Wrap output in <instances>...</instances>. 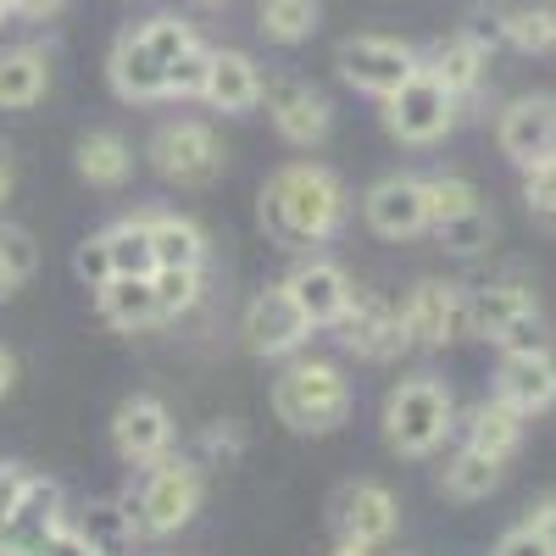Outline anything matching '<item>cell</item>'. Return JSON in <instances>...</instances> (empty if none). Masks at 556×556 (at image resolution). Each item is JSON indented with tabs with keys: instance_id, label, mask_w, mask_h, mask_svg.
<instances>
[{
	"instance_id": "2e32d148",
	"label": "cell",
	"mask_w": 556,
	"mask_h": 556,
	"mask_svg": "<svg viewBox=\"0 0 556 556\" xmlns=\"http://www.w3.org/2000/svg\"><path fill=\"white\" fill-rule=\"evenodd\" d=\"M167 440H173V417H167L162 401L134 395V401L117 406V417H112V445H117L123 462H156V456L167 451Z\"/></svg>"
},
{
	"instance_id": "60d3db41",
	"label": "cell",
	"mask_w": 556,
	"mask_h": 556,
	"mask_svg": "<svg viewBox=\"0 0 556 556\" xmlns=\"http://www.w3.org/2000/svg\"><path fill=\"white\" fill-rule=\"evenodd\" d=\"M495 345H501L506 356H513V351H545V323H540V312H534V306L518 312V317L495 334Z\"/></svg>"
},
{
	"instance_id": "44dd1931",
	"label": "cell",
	"mask_w": 556,
	"mask_h": 556,
	"mask_svg": "<svg viewBox=\"0 0 556 556\" xmlns=\"http://www.w3.org/2000/svg\"><path fill=\"white\" fill-rule=\"evenodd\" d=\"M201 101H212L217 112H251L262 101V73L245 51H212V67H206V89Z\"/></svg>"
},
{
	"instance_id": "f546056e",
	"label": "cell",
	"mask_w": 556,
	"mask_h": 556,
	"mask_svg": "<svg viewBox=\"0 0 556 556\" xmlns=\"http://www.w3.org/2000/svg\"><path fill=\"white\" fill-rule=\"evenodd\" d=\"M262 34L278 45H301L317 28V0H262Z\"/></svg>"
},
{
	"instance_id": "d590c367",
	"label": "cell",
	"mask_w": 556,
	"mask_h": 556,
	"mask_svg": "<svg viewBox=\"0 0 556 556\" xmlns=\"http://www.w3.org/2000/svg\"><path fill=\"white\" fill-rule=\"evenodd\" d=\"M28 273H34V240L23 235V228L0 223V301H7Z\"/></svg>"
},
{
	"instance_id": "8fae6325",
	"label": "cell",
	"mask_w": 556,
	"mask_h": 556,
	"mask_svg": "<svg viewBox=\"0 0 556 556\" xmlns=\"http://www.w3.org/2000/svg\"><path fill=\"white\" fill-rule=\"evenodd\" d=\"M62 529V484L51 479H28V490L17 495L7 534H0V556H39V545Z\"/></svg>"
},
{
	"instance_id": "f907efd6",
	"label": "cell",
	"mask_w": 556,
	"mask_h": 556,
	"mask_svg": "<svg viewBox=\"0 0 556 556\" xmlns=\"http://www.w3.org/2000/svg\"><path fill=\"white\" fill-rule=\"evenodd\" d=\"M12 12H17V7H12V0H0V23H7V17H12Z\"/></svg>"
},
{
	"instance_id": "cb8c5ba5",
	"label": "cell",
	"mask_w": 556,
	"mask_h": 556,
	"mask_svg": "<svg viewBox=\"0 0 556 556\" xmlns=\"http://www.w3.org/2000/svg\"><path fill=\"white\" fill-rule=\"evenodd\" d=\"M417 62H424V73H434L451 96H473L479 78H484V51H479V45H468L462 34L456 39H440L434 51L417 56Z\"/></svg>"
},
{
	"instance_id": "f1b7e54d",
	"label": "cell",
	"mask_w": 556,
	"mask_h": 556,
	"mask_svg": "<svg viewBox=\"0 0 556 556\" xmlns=\"http://www.w3.org/2000/svg\"><path fill=\"white\" fill-rule=\"evenodd\" d=\"M106 245H112V273H134V278H151L156 273V251H151V223H117L106 228Z\"/></svg>"
},
{
	"instance_id": "ee69618b",
	"label": "cell",
	"mask_w": 556,
	"mask_h": 556,
	"mask_svg": "<svg viewBox=\"0 0 556 556\" xmlns=\"http://www.w3.org/2000/svg\"><path fill=\"white\" fill-rule=\"evenodd\" d=\"M39 556H101V551L89 545V534H84V529H67V523H62L51 540L39 545Z\"/></svg>"
},
{
	"instance_id": "3957f363",
	"label": "cell",
	"mask_w": 556,
	"mask_h": 556,
	"mask_svg": "<svg viewBox=\"0 0 556 556\" xmlns=\"http://www.w3.org/2000/svg\"><path fill=\"white\" fill-rule=\"evenodd\" d=\"M273 412L285 417L295 434H329V429H340V417L351 412V390L340 379V367H329V362H295L290 374L273 384Z\"/></svg>"
},
{
	"instance_id": "ffe728a7",
	"label": "cell",
	"mask_w": 556,
	"mask_h": 556,
	"mask_svg": "<svg viewBox=\"0 0 556 556\" xmlns=\"http://www.w3.org/2000/svg\"><path fill=\"white\" fill-rule=\"evenodd\" d=\"M96 295H101V317L112 323V329H123V334H146V329H156V323H162V306H156L151 278L112 273Z\"/></svg>"
},
{
	"instance_id": "4316f807",
	"label": "cell",
	"mask_w": 556,
	"mask_h": 556,
	"mask_svg": "<svg viewBox=\"0 0 556 556\" xmlns=\"http://www.w3.org/2000/svg\"><path fill=\"white\" fill-rule=\"evenodd\" d=\"M151 251H156V267H201L206 235L184 217H151Z\"/></svg>"
},
{
	"instance_id": "9a60e30c",
	"label": "cell",
	"mask_w": 556,
	"mask_h": 556,
	"mask_svg": "<svg viewBox=\"0 0 556 556\" xmlns=\"http://www.w3.org/2000/svg\"><path fill=\"white\" fill-rule=\"evenodd\" d=\"M495 401H506L523 417L545 412L556 401V362H551V351H513V356H501Z\"/></svg>"
},
{
	"instance_id": "1f68e13d",
	"label": "cell",
	"mask_w": 556,
	"mask_h": 556,
	"mask_svg": "<svg viewBox=\"0 0 556 556\" xmlns=\"http://www.w3.org/2000/svg\"><path fill=\"white\" fill-rule=\"evenodd\" d=\"M151 290H156V306L162 317H178L201 301V267H156L151 273Z\"/></svg>"
},
{
	"instance_id": "bcb514c9",
	"label": "cell",
	"mask_w": 556,
	"mask_h": 556,
	"mask_svg": "<svg viewBox=\"0 0 556 556\" xmlns=\"http://www.w3.org/2000/svg\"><path fill=\"white\" fill-rule=\"evenodd\" d=\"M12 379H17V356H12L7 345H0V395L12 390Z\"/></svg>"
},
{
	"instance_id": "e575fe53",
	"label": "cell",
	"mask_w": 556,
	"mask_h": 556,
	"mask_svg": "<svg viewBox=\"0 0 556 556\" xmlns=\"http://www.w3.org/2000/svg\"><path fill=\"white\" fill-rule=\"evenodd\" d=\"M434 235H440V245H445V251H456V256H473V251H484V245H490L495 223H490V212H484V206H473V212H462V217L440 223Z\"/></svg>"
},
{
	"instance_id": "e0dca14e",
	"label": "cell",
	"mask_w": 556,
	"mask_h": 556,
	"mask_svg": "<svg viewBox=\"0 0 556 556\" xmlns=\"http://www.w3.org/2000/svg\"><path fill=\"white\" fill-rule=\"evenodd\" d=\"M367 223H374V235L384 240H406L417 228H429V195L417 178H384L367 190Z\"/></svg>"
},
{
	"instance_id": "836d02e7",
	"label": "cell",
	"mask_w": 556,
	"mask_h": 556,
	"mask_svg": "<svg viewBox=\"0 0 556 556\" xmlns=\"http://www.w3.org/2000/svg\"><path fill=\"white\" fill-rule=\"evenodd\" d=\"M424 195H429V228H440V223H451V217L479 206V190H473L468 178H429Z\"/></svg>"
},
{
	"instance_id": "4fadbf2b",
	"label": "cell",
	"mask_w": 556,
	"mask_h": 556,
	"mask_svg": "<svg viewBox=\"0 0 556 556\" xmlns=\"http://www.w3.org/2000/svg\"><path fill=\"white\" fill-rule=\"evenodd\" d=\"M501 151L518 167H534L545 156H556V101L551 96H523L501 112Z\"/></svg>"
},
{
	"instance_id": "7bdbcfd3",
	"label": "cell",
	"mask_w": 556,
	"mask_h": 556,
	"mask_svg": "<svg viewBox=\"0 0 556 556\" xmlns=\"http://www.w3.org/2000/svg\"><path fill=\"white\" fill-rule=\"evenodd\" d=\"M495 556H556V540L551 534H534V529H513L501 545H495Z\"/></svg>"
},
{
	"instance_id": "83f0119b",
	"label": "cell",
	"mask_w": 556,
	"mask_h": 556,
	"mask_svg": "<svg viewBox=\"0 0 556 556\" xmlns=\"http://www.w3.org/2000/svg\"><path fill=\"white\" fill-rule=\"evenodd\" d=\"M128 167H134V156H128V146L117 134H89L78 146V173L96 184V190H117V184L128 178Z\"/></svg>"
},
{
	"instance_id": "9c48e42d",
	"label": "cell",
	"mask_w": 556,
	"mask_h": 556,
	"mask_svg": "<svg viewBox=\"0 0 556 556\" xmlns=\"http://www.w3.org/2000/svg\"><path fill=\"white\" fill-rule=\"evenodd\" d=\"M306 334H312V323H306V312L295 306L290 285L262 290V295L251 301V312H245V345H251L256 356H285V351H295Z\"/></svg>"
},
{
	"instance_id": "4dcf8cb0",
	"label": "cell",
	"mask_w": 556,
	"mask_h": 556,
	"mask_svg": "<svg viewBox=\"0 0 556 556\" xmlns=\"http://www.w3.org/2000/svg\"><path fill=\"white\" fill-rule=\"evenodd\" d=\"M78 529L89 534V545H96L101 556H117V551L134 545V523H128V513H123V501H117V506H112V501L84 506V523H78Z\"/></svg>"
},
{
	"instance_id": "ab89813d",
	"label": "cell",
	"mask_w": 556,
	"mask_h": 556,
	"mask_svg": "<svg viewBox=\"0 0 556 556\" xmlns=\"http://www.w3.org/2000/svg\"><path fill=\"white\" fill-rule=\"evenodd\" d=\"M73 273L84 278L89 290H101V285H106V278H112V245H106V235L84 240V245L73 251Z\"/></svg>"
},
{
	"instance_id": "d4e9b609",
	"label": "cell",
	"mask_w": 556,
	"mask_h": 556,
	"mask_svg": "<svg viewBox=\"0 0 556 556\" xmlns=\"http://www.w3.org/2000/svg\"><path fill=\"white\" fill-rule=\"evenodd\" d=\"M468 445H479V451H490V456L506 462V456L523 445V412H513L506 401L473 406V417H468Z\"/></svg>"
},
{
	"instance_id": "5b68a950",
	"label": "cell",
	"mask_w": 556,
	"mask_h": 556,
	"mask_svg": "<svg viewBox=\"0 0 556 556\" xmlns=\"http://www.w3.org/2000/svg\"><path fill=\"white\" fill-rule=\"evenodd\" d=\"M451 429V395L434 379H406L384 401V440L401 456H429Z\"/></svg>"
},
{
	"instance_id": "74e56055",
	"label": "cell",
	"mask_w": 556,
	"mask_h": 556,
	"mask_svg": "<svg viewBox=\"0 0 556 556\" xmlns=\"http://www.w3.org/2000/svg\"><path fill=\"white\" fill-rule=\"evenodd\" d=\"M206 67H212V51L195 39L190 51L167 67V96H178V101H184V96H201V89H206Z\"/></svg>"
},
{
	"instance_id": "8992f818",
	"label": "cell",
	"mask_w": 556,
	"mask_h": 556,
	"mask_svg": "<svg viewBox=\"0 0 556 556\" xmlns=\"http://www.w3.org/2000/svg\"><path fill=\"white\" fill-rule=\"evenodd\" d=\"M451 117H456V96L424 67H417L395 96H384V123H390V134L401 139V146H434V139L451 128Z\"/></svg>"
},
{
	"instance_id": "816d5d0a",
	"label": "cell",
	"mask_w": 556,
	"mask_h": 556,
	"mask_svg": "<svg viewBox=\"0 0 556 556\" xmlns=\"http://www.w3.org/2000/svg\"><path fill=\"white\" fill-rule=\"evenodd\" d=\"M201 7H223V0H201Z\"/></svg>"
},
{
	"instance_id": "7c38bea8",
	"label": "cell",
	"mask_w": 556,
	"mask_h": 556,
	"mask_svg": "<svg viewBox=\"0 0 556 556\" xmlns=\"http://www.w3.org/2000/svg\"><path fill=\"white\" fill-rule=\"evenodd\" d=\"M262 101L273 112V128L285 134L290 146H317V139L329 134V101H323L312 84H301V78H267Z\"/></svg>"
},
{
	"instance_id": "d6986e66",
	"label": "cell",
	"mask_w": 556,
	"mask_h": 556,
	"mask_svg": "<svg viewBox=\"0 0 556 556\" xmlns=\"http://www.w3.org/2000/svg\"><path fill=\"white\" fill-rule=\"evenodd\" d=\"M334 523L345 540H362V545H379L395 534V495L384 484H345L334 495Z\"/></svg>"
},
{
	"instance_id": "f35d334b",
	"label": "cell",
	"mask_w": 556,
	"mask_h": 556,
	"mask_svg": "<svg viewBox=\"0 0 556 556\" xmlns=\"http://www.w3.org/2000/svg\"><path fill=\"white\" fill-rule=\"evenodd\" d=\"M462 39L479 45L484 56L495 51V45H513V39H506V7H473L468 23H462Z\"/></svg>"
},
{
	"instance_id": "8d00e7d4",
	"label": "cell",
	"mask_w": 556,
	"mask_h": 556,
	"mask_svg": "<svg viewBox=\"0 0 556 556\" xmlns=\"http://www.w3.org/2000/svg\"><path fill=\"white\" fill-rule=\"evenodd\" d=\"M523 173H529V178H523V201H529L534 223L556 235V156H545V162H534V167H523Z\"/></svg>"
},
{
	"instance_id": "52a82bcc",
	"label": "cell",
	"mask_w": 556,
	"mask_h": 556,
	"mask_svg": "<svg viewBox=\"0 0 556 556\" xmlns=\"http://www.w3.org/2000/svg\"><path fill=\"white\" fill-rule=\"evenodd\" d=\"M340 78L351 84V89H362V96H395V89L424 67L417 62V51L412 45H401V39H384V34H356V39H345L340 45Z\"/></svg>"
},
{
	"instance_id": "d6a6232c",
	"label": "cell",
	"mask_w": 556,
	"mask_h": 556,
	"mask_svg": "<svg viewBox=\"0 0 556 556\" xmlns=\"http://www.w3.org/2000/svg\"><path fill=\"white\" fill-rule=\"evenodd\" d=\"M506 39L518 51H551L556 45V12L551 7H506Z\"/></svg>"
},
{
	"instance_id": "ba28073f",
	"label": "cell",
	"mask_w": 556,
	"mask_h": 556,
	"mask_svg": "<svg viewBox=\"0 0 556 556\" xmlns=\"http://www.w3.org/2000/svg\"><path fill=\"white\" fill-rule=\"evenodd\" d=\"M151 156H156V173L178 190H201L223 173V151H217V134L206 123H167L156 139H151Z\"/></svg>"
},
{
	"instance_id": "484cf974",
	"label": "cell",
	"mask_w": 556,
	"mask_h": 556,
	"mask_svg": "<svg viewBox=\"0 0 556 556\" xmlns=\"http://www.w3.org/2000/svg\"><path fill=\"white\" fill-rule=\"evenodd\" d=\"M445 495H456V501H484L495 484H501V456H490V451H479V445H462L456 456H451V468H445Z\"/></svg>"
},
{
	"instance_id": "c3c4849f",
	"label": "cell",
	"mask_w": 556,
	"mask_h": 556,
	"mask_svg": "<svg viewBox=\"0 0 556 556\" xmlns=\"http://www.w3.org/2000/svg\"><path fill=\"white\" fill-rule=\"evenodd\" d=\"M7 195H12V151L0 146V201H7Z\"/></svg>"
},
{
	"instance_id": "277c9868",
	"label": "cell",
	"mask_w": 556,
	"mask_h": 556,
	"mask_svg": "<svg viewBox=\"0 0 556 556\" xmlns=\"http://www.w3.org/2000/svg\"><path fill=\"white\" fill-rule=\"evenodd\" d=\"M195 506H201V479L190 462H162L156 456V468L146 473V484H139V495L123 501V513L134 523V534H173L195 518Z\"/></svg>"
},
{
	"instance_id": "b9f144b4",
	"label": "cell",
	"mask_w": 556,
	"mask_h": 556,
	"mask_svg": "<svg viewBox=\"0 0 556 556\" xmlns=\"http://www.w3.org/2000/svg\"><path fill=\"white\" fill-rule=\"evenodd\" d=\"M28 468L23 462H0V534H7V518H12V506H17V495L28 490Z\"/></svg>"
},
{
	"instance_id": "681fc988",
	"label": "cell",
	"mask_w": 556,
	"mask_h": 556,
	"mask_svg": "<svg viewBox=\"0 0 556 556\" xmlns=\"http://www.w3.org/2000/svg\"><path fill=\"white\" fill-rule=\"evenodd\" d=\"M334 556H374V545H362V540H340Z\"/></svg>"
},
{
	"instance_id": "30bf717a",
	"label": "cell",
	"mask_w": 556,
	"mask_h": 556,
	"mask_svg": "<svg viewBox=\"0 0 556 556\" xmlns=\"http://www.w3.org/2000/svg\"><path fill=\"white\" fill-rule=\"evenodd\" d=\"M334 329H340V340H345L356 356H367V362H390V356L406 345L401 312H395L390 301H379V295H367V290H351V306H345V317L334 323Z\"/></svg>"
},
{
	"instance_id": "f6af8a7d",
	"label": "cell",
	"mask_w": 556,
	"mask_h": 556,
	"mask_svg": "<svg viewBox=\"0 0 556 556\" xmlns=\"http://www.w3.org/2000/svg\"><path fill=\"white\" fill-rule=\"evenodd\" d=\"M523 529H534V534H551V540H556V495H540V501H529Z\"/></svg>"
},
{
	"instance_id": "5bb4252c",
	"label": "cell",
	"mask_w": 556,
	"mask_h": 556,
	"mask_svg": "<svg viewBox=\"0 0 556 556\" xmlns=\"http://www.w3.org/2000/svg\"><path fill=\"white\" fill-rule=\"evenodd\" d=\"M401 329H406V345H445L462 334V295L451 285H434L424 278L406 306H401Z\"/></svg>"
},
{
	"instance_id": "603a6c76",
	"label": "cell",
	"mask_w": 556,
	"mask_h": 556,
	"mask_svg": "<svg viewBox=\"0 0 556 556\" xmlns=\"http://www.w3.org/2000/svg\"><path fill=\"white\" fill-rule=\"evenodd\" d=\"M529 290L518 285H479L473 295H462V329L479 334V340H495L506 323H513L518 312H529Z\"/></svg>"
},
{
	"instance_id": "7a4b0ae2",
	"label": "cell",
	"mask_w": 556,
	"mask_h": 556,
	"mask_svg": "<svg viewBox=\"0 0 556 556\" xmlns=\"http://www.w3.org/2000/svg\"><path fill=\"white\" fill-rule=\"evenodd\" d=\"M195 45V34L184 28L178 17H151L128 28L117 45H112V89L123 101H162L167 96V67Z\"/></svg>"
},
{
	"instance_id": "6da1fadb",
	"label": "cell",
	"mask_w": 556,
	"mask_h": 556,
	"mask_svg": "<svg viewBox=\"0 0 556 556\" xmlns=\"http://www.w3.org/2000/svg\"><path fill=\"white\" fill-rule=\"evenodd\" d=\"M345 217V190L323 167H278L262 190V228L278 245H323Z\"/></svg>"
},
{
	"instance_id": "7402d4cb",
	"label": "cell",
	"mask_w": 556,
	"mask_h": 556,
	"mask_svg": "<svg viewBox=\"0 0 556 556\" xmlns=\"http://www.w3.org/2000/svg\"><path fill=\"white\" fill-rule=\"evenodd\" d=\"M45 84H51V56L39 51V45H12V51H0V106L7 112H23L45 96Z\"/></svg>"
},
{
	"instance_id": "ac0fdd59",
	"label": "cell",
	"mask_w": 556,
	"mask_h": 556,
	"mask_svg": "<svg viewBox=\"0 0 556 556\" xmlns=\"http://www.w3.org/2000/svg\"><path fill=\"white\" fill-rule=\"evenodd\" d=\"M290 295H295V306L306 312V323L312 329H334V323L345 317V306H351V278L334 267V262H301L295 273H290Z\"/></svg>"
},
{
	"instance_id": "7dc6e473",
	"label": "cell",
	"mask_w": 556,
	"mask_h": 556,
	"mask_svg": "<svg viewBox=\"0 0 556 556\" xmlns=\"http://www.w3.org/2000/svg\"><path fill=\"white\" fill-rule=\"evenodd\" d=\"M12 7H17V12H28V17H45V12H56L62 0H12Z\"/></svg>"
}]
</instances>
